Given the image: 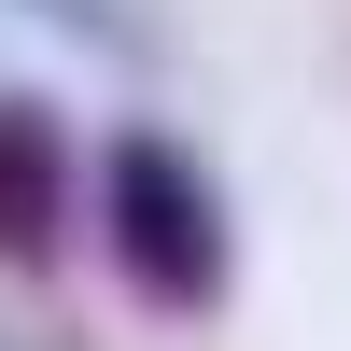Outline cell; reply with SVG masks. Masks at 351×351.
I'll list each match as a JSON object with an SVG mask.
<instances>
[{"instance_id": "6da1fadb", "label": "cell", "mask_w": 351, "mask_h": 351, "mask_svg": "<svg viewBox=\"0 0 351 351\" xmlns=\"http://www.w3.org/2000/svg\"><path fill=\"white\" fill-rule=\"evenodd\" d=\"M99 253L127 281V309H155V324H211L239 295V211H225L211 155L183 127H155V112L112 127V155H99Z\"/></svg>"}, {"instance_id": "7a4b0ae2", "label": "cell", "mask_w": 351, "mask_h": 351, "mask_svg": "<svg viewBox=\"0 0 351 351\" xmlns=\"http://www.w3.org/2000/svg\"><path fill=\"white\" fill-rule=\"evenodd\" d=\"M84 239V155H71V112L0 84V281H56Z\"/></svg>"}, {"instance_id": "3957f363", "label": "cell", "mask_w": 351, "mask_h": 351, "mask_svg": "<svg viewBox=\"0 0 351 351\" xmlns=\"http://www.w3.org/2000/svg\"><path fill=\"white\" fill-rule=\"evenodd\" d=\"M0 14H28V28H56V43H84L99 71H155V14H141V0H0Z\"/></svg>"}, {"instance_id": "277c9868", "label": "cell", "mask_w": 351, "mask_h": 351, "mask_svg": "<svg viewBox=\"0 0 351 351\" xmlns=\"http://www.w3.org/2000/svg\"><path fill=\"white\" fill-rule=\"evenodd\" d=\"M0 351H43V337H14V324H0Z\"/></svg>"}]
</instances>
